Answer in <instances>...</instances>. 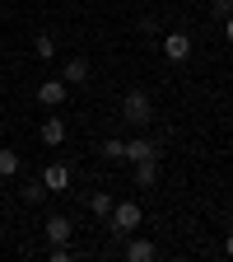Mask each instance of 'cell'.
Here are the masks:
<instances>
[{
  "mask_svg": "<svg viewBox=\"0 0 233 262\" xmlns=\"http://www.w3.org/2000/svg\"><path fill=\"white\" fill-rule=\"evenodd\" d=\"M121 122H131V126H149V122H154V98H149L145 89H131V94L121 98Z\"/></svg>",
  "mask_w": 233,
  "mask_h": 262,
  "instance_id": "cell-1",
  "label": "cell"
},
{
  "mask_svg": "<svg viewBox=\"0 0 233 262\" xmlns=\"http://www.w3.org/2000/svg\"><path fill=\"white\" fill-rule=\"evenodd\" d=\"M108 229H112L117 239L136 234V229H140V202H117V206H112V215H108Z\"/></svg>",
  "mask_w": 233,
  "mask_h": 262,
  "instance_id": "cell-2",
  "label": "cell"
},
{
  "mask_svg": "<svg viewBox=\"0 0 233 262\" xmlns=\"http://www.w3.org/2000/svg\"><path fill=\"white\" fill-rule=\"evenodd\" d=\"M163 56H168L173 66H182L187 56H191V33H182V28H173V33H163Z\"/></svg>",
  "mask_w": 233,
  "mask_h": 262,
  "instance_id": "cell-3",
  "label": "cell"
},
{
  "mask_svg": "<svg viewBox=\"0 0 233 262\" xmlns=\"http://www.w3.org/2000/svg\"><path fill=\"white\" fill-rule=\"evenodd\" d=\"M70 164H47V169H42V187L47 192H70Z\"/></svg>",
  "mask_w": 233,
  "mask_h": 262,
  "instance_id": "cell-4",
  "label": "cell"
},
{
  "mask_svg": "<svg viewBox=\"0 0 233 262\" xmlns=\"http://www.w3.org/2000/svg\"><path fill=\"white\" fill-rule=\"evenodd\" d=\"M65 94H70V84H65V80H42V84H38V103H42V108H61Z\"/></svg>",
  "mask_w": 233,
  "mask_h": 262,
  "instance_id": "cell-5",
  "label": "cell"
},
{
  "mask_svg": "<svg viewBox=\"0 0 233 262\" xmlns=\"http://www.w3.org/2000/svg\"><path fill=\"white\" fill-rule=\"evenodd\" d=\"M42 234H47L51 244H70V234H75V225H70V215H47V225H42Z\"/></svg>",
  "mask_w": 233,
  "mask_h": 262,
  "instance_id": "cell-6",
  "label": "cell"
},
{
  "mask_svg": "<svg viewBox=\"0 0 233 262\" xmlns=\"http://www.w3.org/2000/svg\"><path fill=\"white\" fill-rule=\"evenodd\" d=\"M38 136H42V145H51V150H56V145H65V136H70V126H65V117H47Z\"/></svg>",
  "mask_w": 233,
  "mask_h": 262,
  "instance_id": "cell-7",
  "label": "cell"
},
{
  "mask_svg": "<svg viewBox=\"0 0 233 262\" xmlns=\"http://www.w3.org/2000/svg\"><path fill=\"white\" fill-rule=\"evenodd\" d=\"M126 257H131V262H154L159 248H154L149 239H140V234H126Z\"/></svg>",
  "mask_w": 233,
  "mask_h": 262,
  "instance_id": "cell-8",
  "label": "cell"
},
{
  "mask_svg": "<svg viewBox=\"0 0 233 262\" xmlns=\"http://www.w3.org/2000/svg\"><path fill=\"white\" fill-rule=\"evenodd\" d=\"M126 159H131V164H136V159H159V141H149V136L126 141Z\"/></svg>",
  "mask_w": 233,
  "mask_h": 262,
  "instance_id": "cell-9",
  "label": "cell"
},
{
  "mask_svg": "<svg viewBox=\"0 0 233 262\" xmlns=\"http://www.w3.org/2000/svg\"><path fill=\"white\" fill-rule=\"evenodd\" d=\"M61 80L65 84H84L89 80V61L84 56H70V61H65V71H61Z\"/></svg>",
  "mask_w": 233,
  "mask_h": 262,
  "instance_id": "cell-10",
  "label": "cell"
},
{
  "mask_svg": "<svg viewBox=\"0 0 233 262\" xmlns=\"http://www.w3.org/2000/svg\"><path fill=\"white\" fill-rule=\"evenodd\" d=\"M159 183V159H136V187H154Z\"/></svg>",
  "mask_w": 233,
  "mask_h": 262,
  "instance_id": "cell-11",
  "label": "cell"
},
{
  "mask_svg": "<svg viewBox=\"0 0 233 262\" xmlns=\"http://www.w3.org/2000/svg\"><path fill=\"white\" fill-rule=\"evenodd\" d=\"M112 206H117V196H112V192H93V196H89V211H93L98 220H108Z\"/></svg>",
  "mask_w": 233,
  "mask_h": 262,
  "instance_id": "cell-12",
  "label": "cell"
},
{
  "mask_svg": "<svg viewBox=\"0 0 233 262\" xmlns=\"http://www.w3.org/2000/svg\"><path fill=\"white\" fill-rule=\"evenodd\" d=\"M14 173H19V150L0 145V178H14Z\"/></svg>",
  "mask_w": 233,
  "mask_h": 262,
  "instance_id": "cell-13",
  "label": "cell"
},
{
  "mask_svg": "<svg viewBox=\"0 0 233 262\" xmlns=\"http://www.w3.org/2000/svg\"><path fill=\"white\" fill-rule=\"evenodd\" d=\"M33 52H38V61H51L56 56V38L51 33H38V38H33Z\"/></svg>",
  "mask_w": 233,
  "mask_h": 262,
  "instance_id": "cell-14",
  "label": "cell"
},
{
  "mask_svg": "<svg viewBox=\"0 0 233 262\" xmlns=\"http://www.w3.org/2000/svg\"><path fill=\"white\" fill-rule=\"evenodd\" d=\"M98 155H103V159H112V164H117V159H126V141H117V136H108L103 145H98Z\"/></svg>",
  "mask_w": 233,
  "mask_h": 262,
  "instance_id": "cell-15",
  "label": "cell"
},
{
  "mask_svg": "<svg viewBox=\"0 0 233 262\" xmlns=\"http://www.w3.org/2000/svg\"><path fill=\"white\" fill-rule=\"evenodd\" d=\"M42 196H51V192L42 187V178H38V183H28V187H23V202H28V206H38V202H42Z\"/></svg>",
  "mask_w": 233,
  "mask_h": 262,
  "instance_id": "cell-16",
  "label": "cell"
},
{
  "mask_svg": "<svg viewBox=\"0 0 233 262\" xmlns=\"http://www.w3.org/2000/svg\"><path fill=\"white\" fill-rule=\"evenodd\" d=\"M228 14H233V5H228V0H215V5H210V19H219V24H224Z\"/></svg>",
  "mask_w": 233,
  "mask_h": 262,
  "instance_id": "cell-17",
  "label": "cell"
},
{
  "mask_svg": "<svg viewBox=\"0 0 233 262\" xmlns=\"http://www.w3.org/2000/svg\"><path fill=\"white\" fill-rule=\"evenodd\" d=\"M75 253H70V244H51V262H70Z\"/></svg>",
  "mask_w": 233,
  "mask_h": 262,
  "instance_id": "cell-18",
  "label": "cell"
},
{
  "mask_svg": "<svg viewBox=\"0 0 233 262\" xmlns=\"http://www.w3.org/2000/svg\"><path fill=\"white\" fill-rule=\"evenodd\" d=\"M140 33H145V38H154V33H159V19H154V14H140Z\"/></svg>",
  "mask_w": 233,
  "mask_h": 262,
  "instance_id": "cell-19",
  "label": "cell"
},
{
  "mask_svg": "<svg viewBox=\"0 0 233 262\" xmlns=\"http://www.w3.org/2000/svg\"><path fill=\"white\" fill-rule=\"evenodd\" d=\"M224 38H228V42H233V14H228V19H224Z\"/></svg>",
  "mask_w": 233,
  "mask_h": 262,
  "instance_id": "cell-20",
  "label": "cell"
},
{
  "mask_svg": "<svg viewBox=\"0 0 233 262\" xmlns=\"http://www.w3.org/2000/svg\"><path fill=\"white\" fill-rule=\"evenodd\" d=\"M224 257H233V234H228V239H224Z\"/></svg>",
  "mask_w": 233,
  "mask_h": 262,
  "instance_id": "cell-21",
  "label": "cell"
},
{
  "mask_svg": "<svg viewBox=\"0 0 233 262\" xmlns=\"http://www.w3.org/2000/svg\"><path fill=\"white\" fill-rule=\"evenodd\" d=\"M51 5H70V0H51Z\"/></svg>",
  "mask_w": 233,
  "mask_h": 262,
  "instance_id": "cell-22",
  "label": "cell"
},
{
  "mask_svg": "<svg viewBox=\"0 0 233 262\" xmlns=\"http://www.w3.org/2000/svg\"><path fill=\"white\" fill-rule=\"evenodd\" d=\"M228 5H233V0H228Z\"/></svg>",
  "mask_w": 233,
  "mask_h": 262,
  "instance_id": "cell-23",
  "label": "cell"
}]
</instances>
